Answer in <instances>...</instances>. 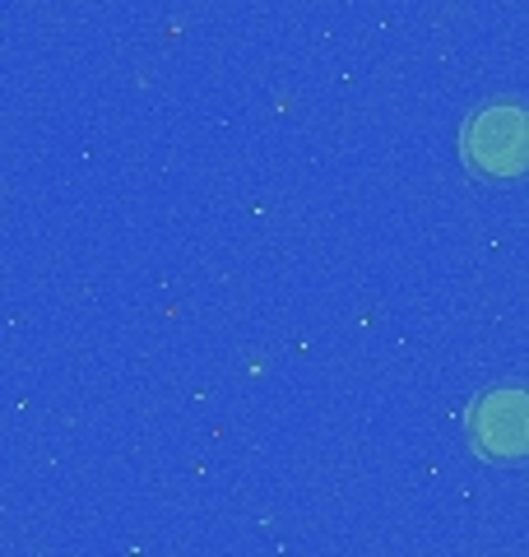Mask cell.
<instances>
[{
    "label": "cell",
    "mask_w": 529,
    "mask_h": 557,
    "mask_svg": "<svg viewBox=\"0 0 529 557\" xmlns=\"http://www.w3.org/2000/svg\"><path fill=\"white\" fill-rule=\"evenodd\" d=\"M460 149L473 168L488 172V177L525 172L529 168V108L516 98L483 102V108L465 121Z\"/></svg>",
    "instance_id": "6da1fadb"
},
{
    "label": "cell",
    "mask_w": 529,
    "mask_h": 557,
    "mask_svg": "<svg viewBox=\"0 0 529 557\" xmlns=\"http://www.w3.org/2000/svg\"><path fill=\"white\" fill-rule=\"evenodd\" d=\"M469 432L488 456H529V391L492 386L473 399Z\"/></svg>",
    "instance_id": "7a4b0ae2"
}]
</instances>
